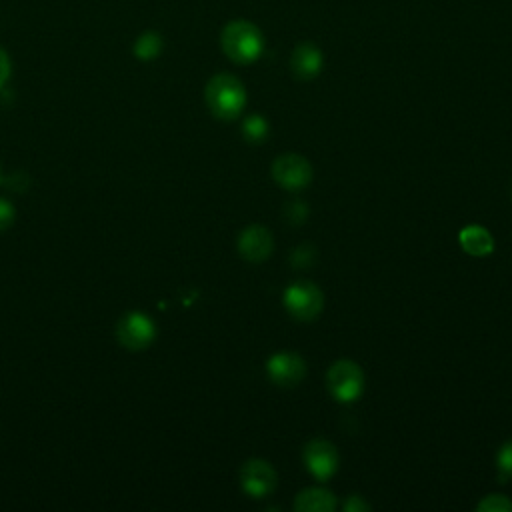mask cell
I'll return each mask as SVG.
<instances>
[{
	"mask_svg": "<svg viewBox=\"0 0 512 512\" xmlns=\"http://www.w3.org/2000/svg\"><path fill=\"white\" fill-rule=\"evenodd\" d=\"M162 52V38L156 32H144L136 44H134V54L140 60H152Z\"/></svg>",
	"mask_w": 512,
	"mask_h": 512,
	"instance_id": "9a60e30c",
	"label": "cell"
},
{
	"mask_svg": "<svg viewBox=\"0 0 512 512\" xmlns=\"http://www.w3.org/2000/svg\"><path fill=\"white\" fill-rule=\"evenodd\" d=\"M224 54L236 64H250L260 58L264 50L262 30L248 20H232L220 34Z\"/></svg>",
	"mask_w": 512,
	"mask_h": 512,
	"instance_id": "7a4b0ae2",
	"label": "cell"
},
{
	"mask_svg": "<svg viewBox=\"0 0 512 512\" xmlns=\"http://www.w3.org/2000/svg\"><path fill=\"white\" fill-rule=\"evenodd\" d=\"M476 510L478 512H512V500L504 494H488L478 502Z\"/></svg>",
	"mask_w": 512,
	"mask_h": 512,
	"instance_id": "2e32d148",
	"label": "cell"
},
{
	"mask_svg": "<svg viewBox=\"0 0 512 512\" xmlns=\"http://www.w3.org/2000/svg\"><path fill=\"white\" fill-rule=\"evenodd\" d=\"M304 464L308 472L318 480H328L338 470V450L330 440L314 438L304 446Z\"/></svg>",
	"mask_w": 512,
	"mask_h": 512,
	"instance_id": "9c48e42d",
	"label": "cell"
},
{
	"mask_svg": "<svg viewBox=\"0 0 512 512\" xmlns=\"http://www.w3.org/2000/svg\"><path fill=\"white\" fill-rule=\"evenodd\" d=\"M336 508V496L322 486H310L296 494L294 510L298 512H332Z\"/></svg>",
	"mask_w": 512,
	"mask_h": 512,
	"instance_id": "7c38bea8",
	"label": "cell"
},
{
	"mask_svg": "<svg viewBox=\"0 0 512 512\" xmlns=\"http://www.w3.org/2000/svg\"><path fill=\"white\" fill-rule=\"evenodd\" d=\"M312 164L296 152H286L282 156H276L272 162V176L276 184H280L286 190H300L310 184L312 180Z\"/></svg>",
	"mask_w": 512,
	"mask_h": 512,
	"instance_id": "8992f818",
	"label": "cell"
},
{
	"mask_svg": "<svg viewBox=\"0 0 512 512\" xmlns=\"http://www.w3.org/2000/svg\"><path fill=\"white\" fill-rule=\"evenodd\" d=\"M458 238H460V246L472 256H486L494 248L492 234L478 224H470V226L462 228Z\"/></svg>",
	"mask_w": 512,
	"mask_h": 512,
	"instance_id": "4fadbf2b",
	"label": "cell"
},
{
	"mask_svg": "<svg viewBox=\"0 0 512 512\" xmlns=\"http://www.w3.org/2000/svg\"><path fill=\"white\" fill-rule=\"evenodd\" d=\"M266 372L276 386L292 388L306 376V362L298 352L280 350L268 358Z\"/></svg>",
	"mask_w": 512,
	"mask_h": 512,
	"instance_id": "ba28073f",
	"label": "cell"
},
{
	"mask_svg": "<svg viewBox=\"0 0 512 512\" xmlns=\"http://www.w3.org/2000/svg\"><path fill=\"white\" fill-rule=\"evenodd\" d=\"M268 132H270L268 120L264 116H260V114H250L244 120V124H242V134L252 144H260L262 140H266Z\"/></svg>",
	"mask_w": 512,
	"mask_h": 512,
	"instance_id": "5bb4252c",
	"label": "cell"
},
{
	"mask_svg": "<svg viewBox=\"0 0 512 512\" xmlns=\"http://www.w3.org/2000/svg\"><path fill=\"white\" fill-rule=\"evenodd\" d=\"M8 76H10V58H8L6 50L0 48V88L6 84Z\"/></svg>",
	"mask_w": 512,
	"mask_h": 512,
	"instance_id": "ffe728a7",
	"label": "cell"
},
{
	"mask_svg": "<svg viewBox=\"0 0 512 512\" xmlns=\"http://www.w3.org/2000/svg\"><path fill=\"white\" fill-rule=\"evenodd\" d=\"M14 218H16L14 206L6 198H0V232L8 230L14 224Z\"/></svg>",
	"mask_w": 512,
	"mask_h": 512,
	"instance_id": "ac0fdd59",
	"label": "cell"
},
{
	"mask_svg": "<svg viewBox=\"0 0 512 512\" xmlns=\"http://www.w3.org/2000/svg\"><path fill=\"white\" fill-rule=\"evenodd\" d=\"M274 238L268 228L260 224H252L242 230L238 236V252L248 262H262L272 254Z\"/></svg>",
	"mask_w": 512,
	"mask_h": 512,
	"instance_id": "30bf717a",
	"label": "cell"
},
{
	"mask_svg": "<svg viewBox=\"0 0 512 512\" xmlns=\"http://www.w3.org/2000/svg\"><path fill=\"white\" fill-rule=\"evenodd\" d=\"M0 180H2V168H0Z\"/></svg>",
	"mask_w": 512,
	"mask_h": 512,
	"instance_id": "44dd1931",
	"label": "cell"
},
{
	"mask_svg": "<svg viewBox=\"0 0 512 512\" xmlns=\"http://www.w3.org/2000/svg\"><path fill=\"white\" fill-rule=\"evenodd\" d=\"M344 510L348 512H360V510H370V504L362 500V496L358 494H350L348 500L344 502Z\"/></svg>",
	"mask_w": 512,
	"mask_h": 512,
	"instance_id": "d6986e66",
	"label": "cell"
},
{
	"mask_svg": "<svg viewBox=\"0 0 512 512\" xmlns=\"http://www.w3.org/2000/svg\"><path fill=\"white\" fill-rule=\"evenodd\" d=\"M324 64V56L320 48L312 42H302L292 50L290 70L298 80H312L320 74Z\"/></svg>",
	"mask_w": 512,
	"mask_h": 512,
	"instance_id": "8fae6325",
	"label": "cell"
},
{
	"mask_svg": "<svg viewBox=\"0 0 512 512\" xmlns=\"http://www.w3.org/2000/svg\"><path fill=\"white\" fill-rule=\"evenodd\" d=\"M204 100L216 118L234 120L246 106V88L236 76L220 72L208 80L204 88Z\"/></svg>",
	"mask_w": 512,
	"mask_h": 512,
	"instance_id": "6da1fadb",
	"label": "cell"
},
{
	"mask_svg": "<svg viewBox=\"0 0 512 512\" xmlns=\"http://www.w3.org/2000/svg\"><path fill=\"white\" fill-rule=\"evenodd\" d=\"M282 302L292 318L300 322H312L322 312L324 294L314 282L296 280L284 290Z\"/></svg>",
	"mask_w": 512,
	"mask_h": 512,
	"instance_id": "3957f363",
	"label": "cell"
},
{
	"mask_svg": "<svg viewBox=\"0 0 512 512\" xmlns=\"http://www.w3.org/2000/svg\"><path fill=\"white\" fill-rule=\"evenodd\" d=\"M156 338V326L152 318L144 312H126L116 324V340L122 348L130 352H140L148 348Z\"/></svg>",
	"mask_w": 512,
	"mask_h": 512,
	"instance_id": "5b68a950",
	"label": "cell"
},
{
	"mask_svg": "<svg viewBox=\"0 0 512 512\" xmlns=\"http://www.w3.org/2000/svg\"><path fill=\"white\" fill-rule=\"evenodd\" d=\"M326 388L338 402H354L364 390V372L354 360H336L326 372Z\"/></svg>",
	"mask_w": 512,
	"mask_h": 512,
	"instance_id": "277c9868",
	"label": "cell"
},
{
	"mask_svg": "<svg viewBox=\"0 0 512 512\" xmlns=\"http://www.w3.org/2000/svg\"><path fill=\"white\" fill-rule=\"evenodd\" d=\"M496 462H498L500 474L504 478H512V438L500 446Z\"/></svg>",
	"mask_w": 512,
	"mask_h": 512,
	"instance_id": "e0dca14e",
	"label": "cell"
},
{
	"mask_svg": "<svg viewBox=\"0 0 512 512\" xmlns=\"http://www.w3.org/2000/svg\"><path fill=\"white\" fill-rule=\"evenodd\" d=\"M242 490L252 498L270 496L278 486V474L270 462L262 458H250L240 468Z\"/></svg>",
	"mask_w": 512,
	"mask_h": 512,
	"instance_id": "52a82bcc",
	"label": "cell"
}]
</instances>
